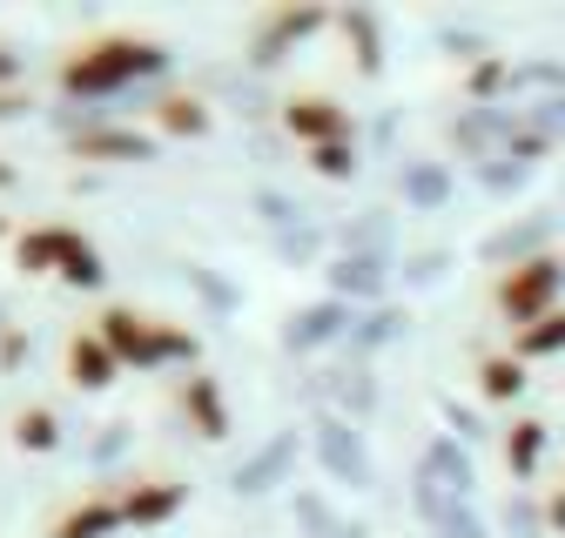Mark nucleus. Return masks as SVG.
Returning a JSON list of instances; mask_svg holds the SVG:
<instances>
[{"mask_svg": "<svg viewBox=\"0 0 565 538\" xmlns=\"http://www.w3.org/2000/svg\"><path fill=\"white\" fill-rule=\"evenodd\" d=\"M156 67H162L156 41H141V34H102V41H88V47H75V54L61 61V88L67 95H115L135 75H156Z\"/></svg>", "mask_w": 565, "mask_h": 538, "instance_id": "1", "label": "nucleus"}, {"mask_svg": "<svg viewBox=\"0 0 565 538\" xmlns=\"http://www.w3.org/2000/svg\"><path fill=\"white\" fill-rule=\"evenodd\" d=\"M21 269L28 277H67V283H102V256L75 229H28L21 236Z\"/></svg>", "mask_w": 565, "mask_h": 538, "instance_id": "2", "label": "nucleus"}, {"mask_svg": "<svg viewBox=\"0 0 565 538\" xmlns=\"http://www.w3.org/2000/svg\"><path fill=\"white\" fill-rule=\"evenodd\" d=\"M102 344H108L121 364L189 357V336H182V330H162L156 316H141V310H108V316H102Z\"/></svg>", "mask_w": 565, "mask_h": 538, "instance_id": "3", "label": "nucleus"}, {"mask_svg": "<svg viewBox=\"0 0 565 538\" xmlns=\"http://www.w3.org/2000/svg\"><path fill=\"white\" fill-rule=\"evenodd\" d=\"M558 297V256H532V262H519L512 277L499 283V303H505V316L512 323H545V303Z\"/></svg>", "mask_w": 565, "mask_h": 538, "instance_id": "4", "label": "nucleus"}, {"mask_svg": "<svg viewBox=\"0 0 565 538\" xmlns=\"http://www.w3.org/2000/svg\"><path fill=\"white\" fill-rule=\"evenodd\" d=\"M282 121H290V134H303V142H317V149H330L337 134L350 128V115H343L337 101H323V95H303V101H290V108H282Z\"/></svg>", "mask_w": 565, "mask_h": 538, "instance_id": "5", "label": "nucleus"}, {"mask_svg": "<svg viewBox=\"0 0 565 538\" xmlns=\"http://www.w3.org/2000/svg\"><path fill=\"white\" fill-rule=\"evenodd\" d=\"M115 370H121V357L102 344V336H75V344H67V377H75L82 390H102V384H115Z\"/></svg>", "mask_w": 565, "mask_h": 538, "instance_id": "6", "label": "nucleus"}, {"mask_svg": "<svg viewBox=\"0 0 565 538\" xmlns=\"http://www.w3.org/2000/svg\"><path fill=\"white\" fill-rule=\"evenodd\" d=\"M108 525H121V498H88L54 525V538H102Z\"/></svg>", "mask_w": 565, "mask_h": 538, "instance_id": "7", "label": "nucleus"}, {"mask_svg": "<svg viewBox=\"0 0 565 538\" xmlns=\"http://www.w3.org/2000/svg\"><path fill=\"white\" fill-rule=\"evenodd\" d=\"M175 505H182V492H175V485H141V492H128V498H121V518L156 525V518H169Z\"/></svg>", "mask_w": 565, "mask_h": 538, "instance_id": "8", "label": "nucleus"}, {"mask_svg": "<svg viewBox=\"0 0 565 538\" xmlns=\"http://www.w3.org/2000/svg\"><path fill=\"white\" fill-rule=\"evenodd\" d=\"M156 121H162L169 134H202V128H209V108H202L195 95H169V101L156 108Z\"/></svg>", "mask_w": 565, "mask_h": 538, "instance_id": "9", "label": "nucleus"}, {"mask_svg": "<svg viewBox=\"0 0 565 538\" xmlns=\"http://www.w3.org/2000/svg\"><path fill=\"white\" fill-rule=\"evenodd\" d=\"M182 404L195 411V424H202V438H223V404H216V390H209V377H189V390H182Z\"/></svg>", "mask_w": 565, "mask_h": 538, "instance_id": "10", "label": "nucleus"}, {"mask_svg": "<svg viewBox=\"0 0 565 538\" xmlns=\"http://www.w3.org/2000/svg\"><path fill=\"white\" fill-rule=\"evenodd\" d=\"M478 377H484V397H491V404H505V397H519V390H525V370H519V357H491Z\"/></svg>", "mask_w": 565, "mask_h": 538, "instance_id": "11", "label": "nucleus"}, {"mask_svg": "<svg viewBox=\"0 0 565 538\" xmlns=\"http://www.w3.org/2000/svg\"><path fill=\"white\" fill-rule=\"evenodd\" d=\"M552 351H565V316H545V323L519 330V357H552Z\"/></svg>", "mask_w": 565, "mask_h": 538, "instance_id": "12", "label": "nucleus"}, {"mask_svg": "<svg viewBox=\"0 0 565 538\" xmlns=\"http://www.w3.org/2000/svg\"><path fill=\"white\" fill-rule=\"evenodd\" d=\"M149 142H141V134H121V128H108V134H82L75 142V155L88 162V155H141Z\"/></svg>", "mask_w": 565, "mask_h": 538, "instance_id": "13", "label": "nucleus"}, {"mask_svg": "<svg viewBox=\"0 0 565 538\" xmlns=\"http://www.w3.org/2000/svg\"><path fill=\"white\" fill-rule=\"evenodd\" d=\"M14 438H21L28 451H47V444H54V418H47V411H21V418H14Z\"/></svg>", "mask_w": 565, "mask_h": 538, "instance_id": "14", "label": "nucleus"}, {"mask_svg": "<svg viewBox=\"0 0 565 538\" xmlns=\"http://www.w3.org/2000/svg\"><path fill=\"white\" fill-rule=\"evenodd\" d=\"M539 431H545V424H519V431H512V444H505L512 471H532V464H539Z\"/></svg>", "mask_w": 565, "mask_h": 538, "instance_id": "15", "label": "nucleus"}, {"mask_svg": "<svg viewBox=\"0 0 565 538\" xmlns=\"http://www.w3.org/2000/svg\"><path fill=\"white\" fill-rule=\"evenodd\" d=\"M317 169H323V175H343V169H350V155H343V142H330V149H317Z\"/></svg>", "mask_w": 565, "mask_h": 538, "instance_id": "16", "label": "nucleus"}, {"mask_svg": "<svg viewBox=\"0 0 565 538\" xmlns=\"http://www.w3.org/2000/svg\"><path fill=\"white\" fill-rule=\"evenodd\" d=\"M14 75V54H0V82H8Z\"/></svg>", "mask_w": 565, "mask_h": 538, "instance_id": "17", "label": "nucleus"}, {"mask_svg": "<svg viewBox=\"0 0 565 538\" xmlns=\"http://www.w3.org/2000/svg\"><path fill=\"white\" fill-rule=\"evenodd\" d=\"M552 518H558V525H565V498H552Z\"/></svg>", "mask_w": 565, "mask_h": 538, "instance_id": "18", "label": "nucleus"}]
</instances>
